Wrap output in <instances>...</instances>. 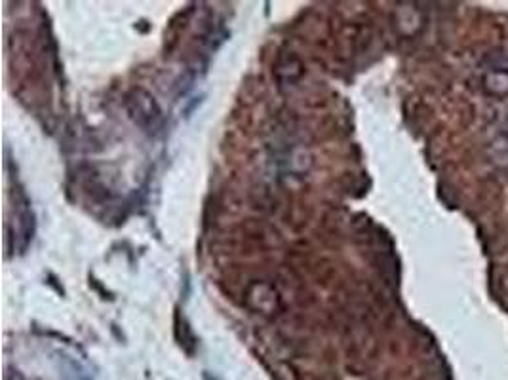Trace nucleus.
Masks as SVG:
<instances>
[{
    "mask_svg": "<svg viewBox=\"0 0 508 380\" xmlns=\"http://www.w3.org/2000/svg\"><path fill=\"white\" fill-rule=\"evenodd\" d=\"M135 113H139L137 115V120L139 124H145V120L151 122L153 118H158V107H156V103L147 96V93H143V91H135Z\"/></svg>",
    "mask_w": 508,
    "mask_h": 380,
    "instance_id": "nucleus-1",
    "label": "nucleus"
}]
</instances>
